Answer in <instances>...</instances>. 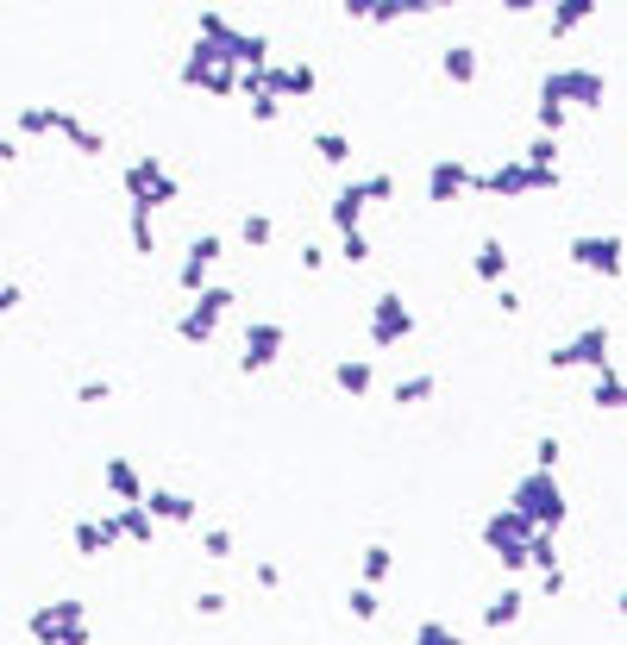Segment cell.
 Here are the masks:
<instances>
[{
    "instance_id": "1",
    "label": "cell",
    "mask_w": 627,
    "mask_h": 645,
    "mask_svg": "<svg viewBox=\"0 0 627 645\" xmlns=\"http://www.w3.org/2000/svg\"><path fill=\"white\" fill-rule=\"evenodd\" d=\"M508 508H515L527 527L559 533V527H565V483H559V470H527V476H515Z\"/></svg>"
},
{
    "instance_id": "2",
    "label": "cell",
    "mask_w": 627,
    "mask_h": 645,
    "mask_svg": "<svg viewBox=\"0 0 627 645\" xmlns=\"http://www.w3.org/2000/svg\"><path fill=\"white\" fill-rule=\"evenodd\" d=\"M565 176L559 170H533V163H521V157H502L496 170H483V176H471V188L477 195H490V201H521V195H552Z\"/></svg>"
},
{
    "instance_id": "3",
    "label": "cell",
    "mask_w": 627,
    "mask_h": 645,
    "mask_svg": "<svg viewBox=\"0 0 627 645\" xmlns=\"http://www.w3.org/2000/svg\"><path fill=\"white\" fill-rule=\"evenodd\" d=\"M182 88L195 94H214V101H226V94H239V63L220 57L214 44H189V57H182Z\"/></svg>"
},
{
    "instance_id": "4",
    "label": "cell",
    "mask_w": 627,
    "mask_h": 645,
    "mask_svg": "<svg viewBox=\"0 0 627 645\" xmlns=\"http://www.w3.org/2000/svg\"><path fill=\"white\" fill-rule=\"evenodd\" d=\"M176 195H182V182L164 170V157H151V151H145V157H132V163H126V201H132L138 213H164Z\"/></svg>"
},
{
    "instance_id": "5",
    "label": "cell",
    "mask_w": 627,
    "mask_h": 645,
    "mask_svg": "<svg viewBox=\"0 0 627 645\" xmlns=\"http://www.w3.org/2000/svg\"><path fill=\"white\" fill-rule=\"evenodd\" d=\"M232 301H239V295H232L226 282H207V289H195L189 314L176 320V339H182V345H207V339L220 332V320L232 314Z\"/></svg>"
},
{
    "instance_id": "6",
    "label": "cell",
    "mask_w": 627,
    "mask_h": 645,
    "mask_svg": "<svg viewBox=\"0 0 627 645\" xmlns=\"http://www.w3.org/2000/svg\"><path fill=\"white\" fill-rule=\"evenodd\" d=\"M540 101H559V107H602L609 101V76L602 69H552L540 82Z\"/></svg>"
},
{
    "instance_id": "7",
    "label": "cell",
    "mask_w": 627,
    "mask_h": 645,
    "mask_svg": "<svg viewBox=\"0 0 627 645\" xmlns=\"http://www.w3.org/2000/svg\"><path fill=\"white\" fill-rule=\"evenodd\" d=\"M527 539H533V527H527L515 508H508V501H502L490 520H483V545L496 552L502 570H527Z\"/></svg>"
},
{
    "instance_id": "8",
    "label": "cell",
    "mask_w": 627,
    "mask_h": 645,
    "mask_svg": "<svg viewBox=\"0 0 627 645\" xmlns=\"http://www.w3.org/2000/svg\"><path fill=\"white\" fill-rule=\"evenodd\" d=\"M364 339L377 351H396L402 339H414V307L402 295H377V301H370V314H364Z\"/></svg>"
},
{
    "instance_id": "9",
    "label": "cell",
    "mask_w": 627,
    "mask_h": 645,
    "mask_svg": "<svg viewBox=\"0 0 627 645\" xmlns=\"http://www.w3.org/2000/svg\"><path fill=\"white\" fill-rule=\"evenodd\" d=\"M609 345H615L609 326H584V332H571L565 345H552L546 364L552 370H596V364H609Z\"/></svg>"
},
{
    "instance_id": "10",
    "label": "cell",
    "mask_w": 627,
    "mask_h": 645,
    "mask_svg": "<svg viewBox=\"0 0 627 645\" xmlns=\"http://www.w3.org/2000/svg\"><path fill=\"white\" fill-rule=\"evenodd\" d=\"M565 257H571L577 270H590V276L621 282V238L615 232H577L571 245H565Z\"/></svg>"
},
{
    "instance_id": "11",
    "label": "cell",
    "mask_w": 627,
    "mask_h": 645,
    "mask_svg": "<svg viewBox=\"0 0 627 645\" xmlns=\"http://www.w3.org/2000/svg\"><path fill=\"white\" fill-rule=\"evenodd\" d=\"M283 345H289V326L283 320H251L245 326V351H239V376L270 370L276 357H283Z\"/></svg>"
},
{
    "instance_id": "12",
    "label": "cell",
    "mask_w": 627,
    "mask_h": 645,
    "mask_svg": "<svg viewBox=\"0 0 627 645\" xmlns=\"http://www.w3.org/2000/svg\"><path fill=\"white\" fill-rule=\"evenodd\" d=\"M220 257H226V245H220V232H201L195 238V245H189V257H182V270H176V282H182V289H207V282H214V264H220Z\"/></svg>"
},
{
    "instance_id": "13",
    "label": "cell",
    "mask_w": 627,
    "mask_h": 645,
    "mask_svg": "<svg viewBox=\"0 0 627 645\" xmlns=\"http://www.w3.org/2000/svg\"><path fill=\"white\" fill-rule=\"evenodd\" d=\"M138 508H145L151 520H170V527H189V520L201 514L195 495H182V489H145V495H138Z\"/></svg>"
},
{
    "instance_id": "14",
    "label": "cell",
    "mask_w": 627,
    "mask_h": 645,
    "mask_svg": "<svg viewBox=\"0 0 627 645\" xmlns=\"http://www.w3.org/2000/svg\"><path fill=\"white\" fill-rule=\"evenodd\" d=\"M471 163H464V157H439L433 163V170H427V201H458L464 195V188H471Z\"/></svg>"
},
{
    "instance_id": "15",
    "label": "cell",
    "mask_w": 627,
    "mask_h": 645,
    "mask_svg": "<svg viewBox=\"0 0 627 645\" xmlns=\"http://www.w3.org/2000/svg\"><path fill=\"white\" fill-rule=\"evenodd\" d=\"M76 620H88V608H82V602H44V608H32V620H26V627H32V639L44 645L51 633L76 627Z\"/></svg>"
},
{
    "instance_id": "16",
    "label": "cell",
    "mask_w": 627,
    "mask_h": 645,
    "mask_svg": "<svg viewBox=\"0 0 627 645\" xmlns=\"http://www.w3.org/2000/svg\"><path fill=\"white\" fill-rule=\"evenodd\" d=\"M333 389L345 401H364L370 389H377V370H370V357H339L333 364Z\"/></svg>"
},
{
    "instance_id": "17",
    "label": "cell",
    "mask_w": 627,
    "mask_h": 645,
    "mask_svg": "<svg viewBox=\"0 0 627 645\" xmlns=\"http://www.w3.org/2000/svg\"><path fill=\"white\" fill-rule=\"evenodd\" d=\"M107 520H113V539H132V545H151V539H157V520L138 508V501H120Z\"/></svg>"
},
{
    "instance_id": "18",
    "label": "cell",
    "mask_w": 627,
    "mask_h": 645,
    "mask_svg": "<svg viewBox=\"0 0 627 645\" xmlns=\"http://www.w3.org/2000/svg\"><path fill=\"white\" fill-rule=\"evenodd\" d=\"M508 270H515V257H508V245H502V238H483V245H477V257H471V276H477V282H496V289H502V282H508Z\"/></svg>"
},
{
    "instance_id": "19",
    "label": "cell",
    "mask_w": 627,
    "mask_h": 645,
    "mask_svg": "<svg viewBox=\"0 0 627 645\" xmlns=\"http://www.w3.org/2000/svg\"><path fill=\"white\" fill-rule=\"evenodd\" d=\"M364 182H345L339 195H333V207H327V220H333V232H352V226H364Z\"/></svg>"
},
{
    "instance_id": "20",
    "label": "cell",
    "mask_w": 627,
    "mask_h": 645,
    "mask_svg": "<svg viewBox=\"0 0 627 645\" xmlns=\"http://www.w3.org/2000/svg\"><path fill=\"white\" fill-rule=\"evenodd\" d=\"M195 38H201V44H214L220 57H232V44H239V26H232L226 13H214V7H201V13H195Z\"/></svg>"
},
{
    "instance_id": "21",
    "label": "cell",
    "mask_w": 627,
    "mask_h": 645,
    "mask_svg": "<svg viewBox=\"0 0 627 645\" xmlns=\"http://www.w3.org/2000/svg\"><path fill=\"white\" fill-rule=\"evenodd\" d=\"M477 51H471V44H446V51H439V76H446L452 88H471L477 82Z\"/></svg>"
},
{
    "instance_id": "22",
    "label": "cell",
    "mask_w": 627,
    "mask_h": 645,
    "mask_svg": "<svg viewBox=\"0 0 627 645\" xmlns=\"http://www.w3.org/2000/svg\"><path fill=\"white\" fill-rule=\"evenodd\" d=\"M107 495L113 501H138V495H145V476H138V464L132 458H107Z\"/></svg>"
},
{
    "instance_id": "23",
    "label": "cell",
    "mask_w": 627,
    "mask_h": 645,
    "mask_svg": "<svg viewBox=\"0 0 627 645\" xmlns=\"http://www.w3.org/2000/svg\"><path fill=\"white\" fill-rule=\"evenodd\" d=\"M596 7H602V0H552V19H546L552 38H565V32H577V26H590Z\"/></svg>"
},
{
    "instance_id": "24",
    "label": "cell",
    "mask_w": 627,
    "mask_h": 645,
    "mask_svg": "<svg viewBox=\"0 0 627 645\" xmlns=\"http://www.w3.org/2000/svg\"><path fill=\"white\" fill-rule=\"evenodd\" d=\"M621 401H627V382H621V370H615V364H596L590 408H602V414H621Z\"/></svg>"
},
{
    "instance_id": "25",
    "label": "cell",
    "mask_w": 627,
    "mask_h": 645,
    "mask_svg": "<svg viewBox=\"0 0 627 645\" xmlns=\"http://www.w3.org/2000/svg\"><path fill=\"white\" fill-rule=\"evenodd\" d=\"M57 119H63V107H57V101H44V107H19V113H13V132H19V138H44V132H57Z\"/></svg>"
},
{
    "instance_id": "26",
    "label": "cell",
    "mask_w": 627,
    "mask_h": 645,
    "mask_svg": "<svg viewBox=\"0 0 627 645\" xmlns=\"http://www.w3.org/2000/svg\"><path fill=\"white\" fill-rule=\"evenodd\" d=\"M421 13H433V0H377L364 26H402V19H421Z\"/></svg>"
},
{
    "instance_id": "27",
    "label": "cell",
    "mask_w": 627,
    "mask_h": 645,
    "mask_svg": "<svg viewBox=\"0 0 627 645\" xmlns=\"http://www.w3.org/2000/svg\"><path fill=\"white\" fill-rule=\"evenodd\" d=\"M69 539H76V558H101L107 545H113V520H107V514H101V520H82Z\"/></svg>"
},
{
    "instance_id": "28",
    "label": "cell",
    "mask_w": 627,
    "mask_h": 645,
    "mask_svg": "<svg viewBox=\"0 0 627 645\" xmlns=\"http://www.w3.org/2000/svg\"><path fill=\"white\" fill-rule=\"evenodd\" d=\"M57 132H63V138H69V145H76L82 157H101V151H107V138H101L95 126H82V119L69 113V107H63V119H57Z\"/></svg>"
},
{
    "instance_id": "29",
    "label": "cell",
    "mask_w": 627,
    "mask_h": 645,
    "mask_svg": "<svg viewBox=\"0 0 627 645\" xmlns=\"http://www.w3.org/2000/svg\"><path fill=\"white\" fill-rule=\"evenodd\" d=\"M515 620H521V589H502L496 602L483 608V627H490V633H508Z\"/></svg>"
},
{
    "instance_id": "30",
    "label": "cell",
    "mask_w": 627,
    "mask_h": 645,
    "mask_svg": "<svg viewBox=\"0 0 627 645\" xmlns=\"http://www.w3.org/2000/svg\"><path fill=\"white\" fill-rule=\"evenodd\" d=\"M433 389H439V376H402L396 389H389V401H396V408H421V401H433Z\"/></svg>"
},
{
    "instance_id": "31",
    "label": "cell",
    "mask_w": 627,
    "mask_h": 645,
    "mask_svg": "<svg viewBox=\"0 0 627 645\" xmlns=\"http://www.w3.org/2000/svg\"><path fill=\"white\" fill-rule=\"evenodd\" d=\"M270 238H276V220H270V213H245V220H239V245H245V251H264Z\"/></svg>"
},
{
    "instance_id": "32",
    "label": "cell",
    "mask_w": 627,
    "mask_h": 645,
    "mask_svg": "<svg viewBox=\"0 0 627 645\" xmlns=\"http://www.w3.org/2000/svg\"><path fill=\"white\" fill-rule=\"evenodd\" d=\"M314 157L339 170V163H352V138H345V132H314Z\"/></svg>"
},
{
    "instance_id": "33",
    "label": "cell",
    "mask_w": 627,
    "mask_h": 645,
    "mask_svg": "<svg viewBox=\"0 0 627 645\" xmlns=\"http://www.w3.org/2000/svg\"><path fill=\"white\" fill-rule=\"evenodd\" d=\"M559 138H552V132H540V138H533V145L521 151V163H533V170H559Z\"/></svg>"
},
{
    "instance_id": "34",
    "label": "cell",
    "mask_w": 627,
    "mask_h": 645,
    "mask_svg": "<svg viewBox=\"0 0 627 645\" xmlns=\"http://www.w3.org/2000/svg\"><path fill=\"white\" fill-rule=\"evenodd\" d=\"M389 570H396V552H389V545H364V583L377 589Z\"/></svg>"
},
{
    "instance_id": "35",
    "label": "cell",
    "mask_w": 627,
    "mask_h": 645,
    "mask_svg": "<svg viewBox=\"0 0 627 645\" xmlns=\"http://www.w3.org/2000/svg\"><path fill=\"white\" fill-rule=\"evenodd\" d=\"M151 220H157V213H138V207H132V251H138V257H157V226H151Z\"/></svg>"
},
{
    "instance_id": "36",
    "label": "cell",
    "mask_w": 627,
    "mask_h": 645,
    "mask_svg": "<svg viewBox=\"0 0 627 645\" xmlns=\"http://www.w3.org/2000/svg\"><path fill=\"white\" fill-rule=\"evenodd\" d=\"M339 257H345V264H370V232L364 226H352V232H339Z\"/></svg>"
},
{
    "instance_id": "37",
    "label": "cell",
    "mask_w": 627,
    "mask_h": 645,
    "mask_svg": "<svg viewBox=\"0 0 627 645\" xmlns=\"http://www.w3.org/2000/svg\"><path fill=\"white\" fill-rule=\"evenodd\" d=\"M345 614H352V620H377V614H383V602H377V589H370V583H358L352 595H345Z\"/></svg>"
},
{
    "instance_id": "38",
    "label": "cell",
    "mask_w": 627,
    "mask_h": 645,
    "mask_svg": "<svg viewBox=\"0 0 627 645\" xmlns=\"http://www.w3.org/2000/svg\"><path fill=\"white\" fill-rule=\"evenodd\" d=\"M414 645H464L446 620H414Z\"/></svg>"
},
{
    "instance_id": "39",
    "label": "cell",
    "mask_w": 627,
    "mask_h": 645,
    "mask_svg": "<svg viewBox=\"0 0 627 645\" xmlns=\"http://www.w3.org/2000/svg\"><path fill=\"white\" fill-rule=\"evenodd\" d=\"M358 182H364V201H370V207L396 195V176H389V170H370V176H358Z\"/></svg>"
},
{
    "instance_id": "40",
    "label": "cell",
    "mask_w": 627,
    "mask_h": 645,
    "mask_svg": "<svg viewBox=\"0 0 627 645\" xmlns=\"http://www.w3.org/2000/svg\"><path fill=\"white\" fill-rule=\"evenodd\" d=\"M559 464H565V445H559V439L546 433L540 445H533V470H559Z\"/></svg>"
},
{
    "instance_id": "41",
    "label": "cell",
    "mask_w": 627,
    "mask_h": 645,
    "mask_svg": "<svg viewBox=\"0 0 627 645\" xmlns=\"http://www.w3.org/2000/svg\"><path fill=\"white\" fill-rule=\"evenodd\" d=\"M107 395H113V382H107V376H88L82 389H76V401H82V408H101Z\"/></svg>"
},
{
    "instance_id": "42",
    "label": "cell",
    "mask_w": 627,
    "mask_h": 645,
    "mask_svg": "<svg viewBox=\"0 0 627 645\" xmlns=\"http://www.w3.org/2000/svg\"><path fill=\"white\" fill-rule=\"evenodd\" d=\"M201 552H207V558H232V527H207Z\"/></svg>"
},
{
    "instance_id": "43",
    "label": "cell",
    "mask_w": 627,
    "mask_h": 645,
    "mask_svg": "<svg viewBox=\"0 0 627 645\" xmlns=\"http://www.w3.org/2000/svg\"><path fill=\"white\" fill-rule=\"evenodd\" d=\"M251 119H258V126H276V119H283V101H270V94H251Z\"/></svg>"
},
{
    "instance_id": "44",
    "label": "cell",
    "mask_w": 627,
    "mask_h": 645,
    "mask_svg": "<svg viewBox=\"0 0 627 645\" xmlns=\"http://www.w3.org/2000/svg\"><path fill=\"white\" fill-rule=\"evenodd\" d=\"M533 119H540V132H552V138L565 132V107L559 101H540V113H533Z\"/></svg>"
},
{
    "instance_id": "45",
    "label": "cell",
    "mask_w": 627,
    "mask_h": 645,
    "mask_svg": "<svg viewBox=\"0 0 627 645\" xmlns=\"http://www.w3.org/2000/svg\"><path fill=\"white\" fill-rule=\"evenodd\" d=\"M195 614H207V620L226 614V595H220V589H201V595H195Z\"/></svg>"
},
{
    "instance_id": "46",
    "label": "cell",
    "mask_w": 627,
    "mask_h": 645,
    "mask_svg": "<svg viewBox=\"0 0 627 645\" xmlns=\"http://www.w3.org/2000/svg\"><path fill=\"white\" fill-rule=\"evenodd\" d=\"M44 645H88V620H76V627H63V633H51Z\"/></svg>"
},
{
    "instance_id": "47",
    "label": "cell",
    "mask_w": 627,
    "mask_h": 645,
    "mask_svg": "<svg viewBox=\"0 0 627 645\" xmlns=\"http://www.w3.org/2000/svg\"><path fill=\"white\" fill-rule=\"evenodd\" d=\"M301 270L320 276V270H327V251H320V245H301Z\"/></svg>"
},
{
    "instance_id": "48",
    "label": "cell",
    "mask_w": 627,
    "mask_h": 645,
    "mask_svg": "<svg viewBox=\"0 0 627 645\" xmlns=\"http://www.w3.org/2000/svg\"><path fill=\"white\" fill-rule=\"evenodd\" d=\"M565 589V564H552V570H540V595H559Z\"/></svg>"
},
{
    "instance_id": "49",
    "label": "cell",
    "mask_w": 627,
    "mask_h": 645,
    "mask_svg": "<svg viewBox=\"0 0 627 645\" xmlns=\"http://www.w3.org/2000/svg\"><path fill=\"white\" fill-rule=\"evenodd\" d=\"M19 301H26V295H19V282H0V320H7Z\"/></svg>"
},
{
    "instance_id": "50",
    "label": "cell",
    "mask_w": 627,
    "mask_h": 645,
    "mask_svg": "<svg viewBox=\"0 0 627 645\" xmlns=\"http://www.w3.org/2000/svg\"><path fill=\"white\" fill-rule=\"evenodd\" d=\"M370 7H377V0H339V13H345V19H370Z\"/></svg>"
},
{
    "instance_id": "51",
    "label": "cell",
    "mask_w": 627,
    "mask_h": 645,
    "mask_svg": "<svg viewBox=\"0 0 627 645\" xmlns=\"http://www.w3.org/2000/svg\"><path fill=\"white\" fill-rule=\"evenodd\" d=\"M258 589H283V570H276V564H258Z\"/></svg>"
},
{
    "instance_id": "52",
    "label": "cell",
    "mask_w": 627,
    "mask_h": 645,
    "mask_svg": "<svg viewBox=\"0 0 627 645\" xmlns=\"http://www.w3.org/2000/svg\"><path fill=\"white\" fill-rule=\"evenodd\" d=\"M533 7H552V0H502V13H533Z\"/></svg>"
},
{
    "instance_id": "53",
    "label": "cell",
    "mask_w": 627,
    "mask_h": 645,
    "mask_svg": "<svg viewBox=\"0 0 627 645\" xmlns=\"http://www.w3.org/2000/svg\"><path fill=\"white\" fill-rule=\"evenodd\" d=\"M0 163H19V145H13V138H0Z\"/></svg>"
},
{
    "instance_id": "54",
    "label": "cell",
    "mask_w": 627,
    "mask_h": 645,
    "mask_svg": "<svg viewBox=\"0 0 627 645\" xmlns=\"http://www.w3.org/2000/svg\"><path fill=\"white\" fill-rule=\"evenodd\" d=\"M439 7H452V0H433V13H439Z\"/></svg>"
}]
</instances>
